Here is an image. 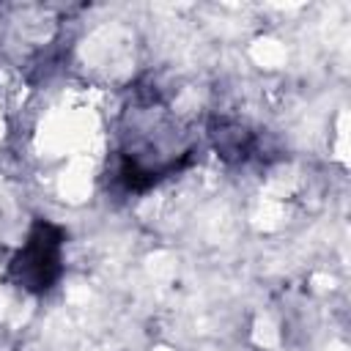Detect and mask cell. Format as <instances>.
<instances>
[{
	"label": "cell",
	"mask_w": 351,
	"mask_h": 351,
	"mask_svg": "<svg viewBox=\"0 0 351 351\" xmlns=\"http://www.w3.org/2000/svg\"><path fill=\"white\" fill-rule=\"evenodd\" d=\"M63 271V230L38 219L8 263V277L30 293L49 291Z\"/></svg>",
	"instance_id": "6da1fadb"
},
{
	"label": "cell",
	"mask_w": 351,
	"mask_h": 351,
	"mask_svg": "<svg viewBox=\"0 0 351 351\" xmlns=\"http://www.w3.org/2000/svg\"><path fill=\"white\" fill-rule=\"evenodd\" d=\"M214 140H217V151L225 156V159H244L252 148V137L247 129L236 126V123H222L217 132H214Z\"/></svg>",
	"instance_id": "7a4b0ae2"
}]
</instances>
